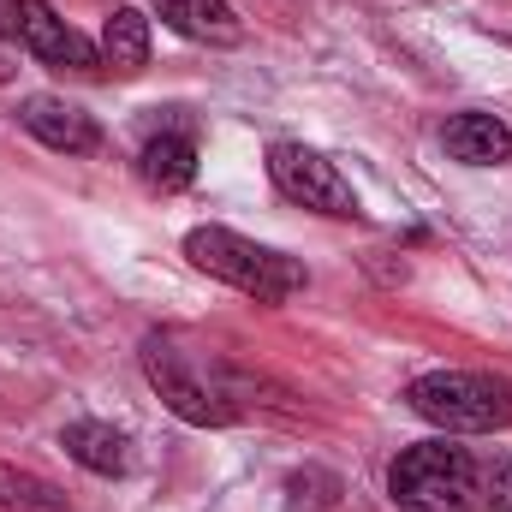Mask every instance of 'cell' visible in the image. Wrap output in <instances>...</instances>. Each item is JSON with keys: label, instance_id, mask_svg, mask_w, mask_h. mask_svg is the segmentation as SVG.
Listing matches in <instances>:
<instances>
[{"label": "cell", "instance_id": "1", "mask_svg": "<svg viewBox=\"0 0 512 512\" xmlns=\"http://www.w3.org/2000/svg\"><path fill=\"white\" fill-rule=\"evenodd\" d=\"M387 489L405 512H477L483 507V471L453 441L405 447L387 471Z\"/></svg>", "mask_w": 512, "mask_h": 512}, {"label": "cell", "instance_id": "2", "mask_svg": "<svg viewBox=\"0 0 512 512\" xmlns=\"http://www.w3.org/2000/svg\"><path fill=\"white\" fill-rule=\"evenodd\" d=\"M185 256H191L203 274L239 286L256 304H280V298H292V292L304 286V268H298L292 256L268 251V245H256L245 233H233V227H191V233H185Z\"/></svg>", "mask_w": 512, "mask_h": 512}, {"label": "cell", "instance_id": "3", "mask_svg": "<svg viewBox=\"0 0 512 512\" xmlns=\"http://www.w3.org/2000/svg\"><path fill=\"white\" fill-rule=\"evenodd\" d=\"M405 405L423 423L447 429V435H495L512 417L507 387L489 382V376H471V370H429V376H417L405 387Z\"/></svg>", "mask_w": 512, "mask_h": 512}, {"label": "cell", "instance_id": "4", "mask_svg": "<svg viewBox=\"0 0 512 512\" xmlns=\"http://www.w3.org/2000/svg\"><path fill=\"white\" fill-rule=\"evenodd\" d=\"M143 376H149V387L167 399V411H179V417L197 423V429H221V423L239 417L233 393L209 376V364L191 358V352H185L179 340H167V334H149V340H143Z\"/></svg>", "mask_w": 512, "mask_h": 512}, {"label": "cell", "instance_id": "5", "mask_svg": "<svg viewBox=\"0 0 512 512\" xmlns=\"http://www.w3.org/2000/svg\"><path fill=\"white\" fill-rule=\"evenodd\" d=\"M268 179L286 203H304L316 215H358V191L310 143H268Z\"/></svg>", "mask_w": 512, "mask_h": 512}, {"label": "cell", "instance_id": "6", "mask_svg": "<svg viewBox=\"0 0 512 512\" xmlns=\"http://www.w3.org/2000/svg\"><path fill=\"white\" fill-rule=\"evenodd\" d=\"M12 36L42 60V66H60V72H96L102 66V48L84 42L54 6L42 0H12Z\"/></svg>", "mask_w": 512, "mask_h": 512}, {"label": "cell", "instance_id": "7", "mask_svg": "<svg viewBox=\"0 0 512 512\" xmlns=\"http://www.w3.org/2000/svg\"><path fill=\"white\" fill-rule=\"evenodd\" d=\"M18 126L30 131L36 143L60 149V155H90V149H102L96 120H90L78 102H60V96H30V102L18 108Z\"/></svg>", "mask_w": 512, "mask_h": 512}, {"label": "cell", "instance_id": "8", "mask_svg": "<svg viewBox=\"0 0 512 512\" xmlns=\"http://www.w3.org/2000/svg\"><path fill=\"white\" fill-rule=\"evenodd\" d=\"M441 149L465 167H501L512 155V131L495 114H453L441 126Z\"/></svg>", "mask_w": 512, "mask_h": 512}, {"label": "cell", "instance_id": "9", "mask_svg": "<svg viewBox=\"0 0 512 512\" xmlns=\"http://www.w3.org/2000/svg\"><path fill=\"white\" fill-rule=\"evenodd\" d=\"M137 173H143V185H149V191L173 197V191H185V185L197 179V143H191L185 131H161V137H149V143H143Z\"/></svg>", "mask_w": 512, "mask_h": 512}, {"label": "cell", "instance_id": "10", "mask_svg": "<svg viewBox=\"0 0 512 512\" xmlns=\"http://www.w3.org/2000/svg\"><path fill=\"white\" fill-rule=\"evenodd\" d=\"M155 12H161L179 36H191V42H239V36H245L239 12H233L227 0H155Z\"/></svg>", "mask_w": 512, "mask_h": 512}, {"label": "cell", "instance_id": "11", "mask_svg": "<svg viewBox=\"0 0 512 512\" xmlns=\"http://www.w3.org/2000/svg\"><path fill=\"white\" fill-rule=\"evenodd\" d=\"M60 447H66L84 471H96V477H120L131 465L126 435L108 429V423H66V429H60Z\"/></svg>", "mask_w": 512, "mask_h": 512}, {"label": "cell", "instance_id": "12", "mask_svg": "<svg viewBox=\"0 0 512 512\" xmlns=\"http://www.w3.org/2000/svg\"><path fill=\"white\" fill-rule=\"evenodd\" d=\"M102 66H114L120 78H137L149 66V18L137 6H120L102 24Z\"/></svg>", "mask_w": 512, "mask_h": 512}, {"label": "cell", "instance_id": "13", "mask_svg": "<svg viewBox=\"0 0 512 512\" xmlns=\"http://www.w3.org/2000/svg\"><path fill=\"white\" fill-rule=\"evenodd\" d=\"M0 512H60V495L30 471L0 465Z\"/></svg>", "mask_w": 512, "mask_h": 512}, {"label": "cell", "instance_id": "14", "mask_svg": "<svg viewBox=\"0 0 512 512\" xmlns=\"http://www.w3.org/2000/svg\"><path fill=\"white\" fill-rule=\"evenodd\" d=\"M483 507L512 512V459H495V465L483 471Z\"/></svg>", "mask_w": 512, "mask_h": 512}]
</instances>
